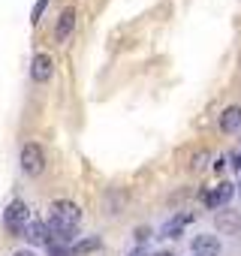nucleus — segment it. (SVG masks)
<instances>
[{
  "mask_svg": "<svg viewBox=\"0 0 241 256\" xmlns=\"http://www.w3.org/2000/svg\"><path fill=\"white\" fill-rule=\"evenodd\" d=\"M18 160H22V172L30 175V178H40L46 172V151L40 148V142H28L22 148V157Z\"/></svg>",
  "mask_w": 241,
  "mask_h": 256,
  "instance_id": "f257e3e1",
  "label": "nucleus"
},
{
  "mask_svg": "<svg viewBox=\"0 0 241 256\" xmlns=\"http://www.w3.org/2000/svg\"><path fill=\"white\" fill-rule=\"evenodd\" d=\"M28 220H30V211H28V205L22 202V199H12L10 205H6V211H4V226L10 229V232H22L24 226H28Z\"/></svg>",
  "mask_w": 241,
  "mask_h": 256,
  "instance_id": "f03ea898",
  "label": "nucleus"
},
{
  "mask_svg": "<svg viewBox=\"0 0 241 256\" xmlns=\"http://www.w3.org/2000/svg\"><path fill=\"white\" fill-rule=\"evenodd\" d=\"M127 202H130V193H127L124 187H112V190L102 193V214H108V217L124 214Z\"/></svg>",
  "mask_w": 241,
  "mask_h": 256,
  "instance_id": "7ed1b4c3",
  "label": "nucleus"
},
{
  "mask_svg": "<svg viewBox=\"0 0 241 256\" xmlns=\"http://www.w3.org/2000/svg\"><path fill=\"white\" fill-rule=\"evenodd\" d=\"M52 76H54V58L46 54V52H36L34 60H30V78L42 84V82H48Z\"/></svg>",
  "mask_w": 241,
  "mask_h": 256,
  "instance_id": "20e7f679",
  "label": "nucleus"
},
{
  "mask_svg": "<svg viewBox=\"0 0 241 256\" xmlns=\"http://www.w3.org/2000/svg\"><path fill=\"white\" fill-rule=\"evenodd\" d=\"M190 250H193V256H220L223 244H220V238H217V235L202 232V235H193Z\"/></svg>",
  "mask_w": 241,
  "mask_h": 256,
  "instance_id": "39448f33",
  "label": "nucleus"
},
{
  "mask_svg": "<svg viewBox=\"0 0 241 256\" xmlns=\"http://www.w3.org/2000/svg\"><path fill=\"white\" fill-rule=\"evenodd\" d=\"M214 229L223 232V235L238 232V229H241V214L232 211V208H217V214H214Z\"/></svg>",
  "mask_w": 241,
  "mask_h": 256,
  "instance_id": "423d86ee",
  "label": "nucleus"
},
{
  "mask_svg": "<svg viewBox=\"0 0 241 256\" xmlns=\"http://www.w3.org/2000/svg\"><path fill=\"white\" fill-rule=\"evenodd\" d=\"M220 130H223L226 136H232V133L241 130V106H238V102H232V106H226V108L220 112Z\"/></svg>",
  "mask_w": 241,
  "mask_h": 256,
  "instance_id": "0eeeda50",
  "label": "nucleus"
},
{
  "mask_svg": "<svg viewBox=\"0 0 241 256\" xmlns=\"http://www.w3.org/2000/svg\"><path fill=\"white\" fill-rule=\"evenodd\" d=\"M22 232H24V238H28L30 244H48V241H52L48 223H42V220H28V226H24Z\"/></svg>",
  "mask_w": 241,
  "mask_h": 256,
  "instance_id": "6e6552de",
  "label": "nucleus"
},
{
  "mask_svg": "<svg viewBox=\"0 0 241 256\" xmlns=\"http://www.w3.org/2000/svg\"><path fill=\"white\" fill-rule=\"evenodd\" d=\"M72 28H76V10H72V6H66V10L60 12L58 24H54V40H58V42H66V40H70V34H72Z\"/></svg>",
  "mask_w": 241,
  "mask_h": 256,
  "instance_id": "1a4fd4ad",
  "label": "nucleus"
},
{
  "mask_svg": "<svg viewBox=\"0 0 241 256\" xmlns=\"http://www.w3.org/2000/svg\"><path fill=\"white\" fill-rule=\"evenodd\" d=\"M193 217H196V214H175L172 220H166V223L160 226V235H163V238H181L184 226H187Z\"/></svg>",
  "mask_w": 241,
  "mask_h": 256,
  "instance_id": "9d476101",
  "label": "nucleus"
},
{
  "mask_svg": "<svg viewBox=\"0 0 241 256\" xmlns=\"http://www.w3.org/2000/svg\"><path fill=\"white\" fill-rule=\"evenodd\" d=\"M232 193H235V187H232L229 181L217 184V187H214V199H217V208H226V202L232 199Z\"/></svg>",
  "mask_w": 241,
  "mask_h": 256,
  "instance_id": "9b49d317",
  "label": "nucleus"
},
{
  "mask_svg": "<svg viewBox=\"0 0 241 256\" xmlns=\"http://www.w3.org/2000/svg\"><path fill=\"white\" fill-rule=\"evenodd\" d=\"M208 163H211V151H208V148H199V151L193 154V160H190V169H193V172H202Z\"/></svg>",
  "mask_w": 241,
  "mask_h": 256,
  "instance_id": "f8f14e48",
  "label": "nucleus"
},
{
  "mask_svg": "<svg viewBox=\"0 0 241 256\" xmlns=\"http://www.w3.org/2000/svg\"><path fill=\"white\" fill-rule=\"evenodd\" d=\"M100 247H102L100 238H84V241H78V244L72 247V253H90V250H100Z\"/></svg>",
  "mask_w": 241,
  "mask_h": 256,
  "instance_id": "ddd939ff",
  "label": "nucleus"
},
{
  "mask_svg": "<svg viewBox=\"0 0 241 256\" xmlns=\"http://www.w3.org/2000/svg\"><path fill=\"white\" fill-rule=\"evenodd\" d=\"M48 256H72V247H64L60 241H48Z\"/></svg>",
  "mask_w": 241,
  "mask_h": 256,
  "instance_id": "4468645a",
  "label": "nucleus"
},
{
  "mask_svg": "<svg viewBox=\"0 0 241 256\" xmlns=\"http://www.w3.org/2000/svg\"><path fill=\"white\" fill-rule=\"evenodd\" d=\"M199 199H202V205L205 208H217V199H214V187H205V190H199Z\"/></svg>",
  "mask_w": 241,
  "mask_h": 256,
  "instance_id": "2eb2a0df",
  "label": "nucleus"
},
{
  "mask_svg": "<svg viewBox=\"0 0 241 256\" xmlns=\"http://www.w3.org/2000/svg\"><path fill=\"white\" fill-rule=\"evenodd\" d=\"M148 235H151V229L148 226H139V229H133V238L142 244V241H148Z\"/></svg>",
  "mask_w": 241,
  "mask_h": 256,
  "instance_id": "dca6fc26",
  "label": "nucleus"
},
{
  "mask_svg": "<svg viewBox=\"0 0 241 256\" xmlns=\"http://www.w3.org/2000/svg\"><path fill=\"white\" fill-rule=\"evenodd\" d=\"M48 6V0H40V4L34 6V22H40V16H42V10Z\"/></svg>",
  "mask_w": 241,
  "mask_h": 256,
  "instance_id": "f3484780",
  "label": "nucleus"
},
{
  "mask_svg": "<svg viewBox=\"0 0 241 256\" xmlns=\"http://www.w3.org/2000/svg\"><path fill=\"white\" fill-rule=\"evenodd\" d=\"M12 256H36V253H34V250H16Z\"/></svg>",
  "mask_w": 241,
  "mask_h": 256,
  "instance_id": "a211bd4d",
  "label": "nucleus"
},
{
  "mask_svg": "<svg viewBox=\"0 0 241 256\" xmlns=\"http://www.w3.org/2000/svg\"><path fill=\"white\" fill-rule=\"evenodd\" d=\"M130 256H145V250H142V247H139V250H133V253H130Z\"/></svg>",
  "mask_w": 241,
  "mask_h": 256,
  "instance_id": "6ab92c4d",
  "label": "nucleus"
},
{
  "mask_svg": "<svg viewBox=\"0 0 241 256\" xmlns=\"http://www.w3.org/2000/svg\"><path fill=\"white\" fill-rule=\"evenodd\" d=\"M157 256H175V253H172V250H163V253H157Z\"/></svg>",
  "mask_w": 241,
  "mask_h": 256,
  "instance_id": "aec40b11",
  "label": "nucleus"
}]
</instances>
